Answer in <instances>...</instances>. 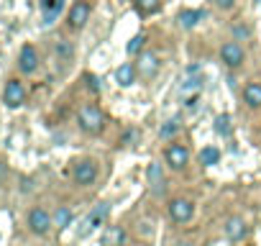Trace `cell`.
Here are the masks:
<instances>
[{"instance_id":"obj_1","label":"cell","mask_w":261,"mask_h":246,"mask_svg":"<svg viewBox=\"0 0 261 246\" xmlns=\"http://www.w3.org/2000/svg\"><path fill=\"white\" fill-rule=\"evenodd\" d=\"M77 123H80V129H82L85 134H92V136H95V134H100L102 126H105V115H102V110H100L97 105L87 103V105L80 108Z\"/></svg>"},{"instance_id":"obj_2","label":"cell","mask_w":261,"mask_h":246,"mask_svg":"<svg viewBox=\"0 0 261 246\" xmlns=\"http://www.w3.org/2000/svg\"><path fill=\"white\" fill-rule=\"evenodd\" d=\"M192 215H195V203L192 200H187V198H174L172 203H169V218L174 220V223H190L192 220Z\"/></svg>"},{"instance_id":"obj_23","label":"cell","mask_w":261,"mask_h":246,"mask_svg":"<svg viewBox=\"0 0 261 246\" xmlns=\"http://www.w3.org/2000/svg\"><path fill=\"white\" fill-rule=\"evenodd\" d=\"M144 41H146V36L144 34H139V36H134V39H130L128 41V54H136L141 46H144Z\"/></svg>"},{"instance_id":"obj_18","label":"cell","mask_w":261,"mask_h":246,"mask_svg":"<svg viewBox=\"0 0 261 246\" xmlns=\"http://www.w3.org/2000/svg\"><path fill=\"white\" fill-rule=\"evenodd\" d=\"M218 162H220V149H218V146H205V149L200 152V164L215 167Z\"/></svg>"},{"instance_id":"obj_10","label":"cell","mask_w":261,"mask_h":246,"mask_svg":"<svg viewBox=\"0 0 261 246\" xmlns=\"http://www.w3.org/2000/svg\"><path fill=\"white\" fill-rule=\"evenodd\" d=\"M225 238L228 241H241V238H246V233H248V226H246V220L241 218V215H233V218H228L225 220Z\"/></svg>"},{"instance_id":"obj_4","label":"cell","mask_w":261,"mask_h":246,"mask_svg":"<svg viewBox=\"0 0 261 246\" xmlns=\"http://www.w3.org/2000/svg\"><path fill=\"white\" fill-rule=\"evenodd\" d=\"M108 215H110V205H108V203H100V205H95V208L90 210V215H87V220H85V228L80 231V236L85 238L90 231L100 228V226L108 220Z\"/></svg>"},{"instance_id":"obj_28","label":"cell","mask_w":261,"mask_h":246,"mask_svg":"<svg viewBox=\"0 0 261 246\" xmlns=\"http://www.w3.org/2000/svg\"><path fill=\"white\" fill-rule=\"evenodd\" d=\"M215 3H218V8L228 11V8H233V6H236V0H215Z\"/></svg>"},{"instance_id":"obj_12","label":"cell","mask_w":261,"mask_h":246,"mask_svg":"<svg viewBox=\"0 0 261 246\" xmlns=\"http://www.w3.org/2000/svg\"><path fill=\"white\" fill-rule=\"evenodd\" d=\"M146 177H149V187L154 195H162L164 192V169L159 162H151L149 169H146Z\"/></svg>"},{"instance_id":"obj_31","label":"cell","mask_w":261,"mask_h":246,"mask_svg":"<svg viewBox=\"0 0 261 246\" xmlns=\"http://www.w3.org/2000/svg\"><path fill=\"white\" fill-rule=\"evenodd\" d=\"M172 246H192V243H190V241H174Z\"/></svg>"},{"instance_id":"obj_19","label":"cell","mask_w":261,"mask_h":246,"mask_svg":"<svg viewBox=\"0 0 261 246\" xmlns=\"http://www.w3.org/2000/svg\"><path fill=\"white\" fill-rule=\"evenodd\" d=\"M162 8V0H136V13L139 16H154Z\"/></svg>"},{"instance_id":"obj_5","label":"cell","mask_w":261,"mask_h":246,"mask_svg":"<svg viewBox=\"0 0 261 246\" xmlns=\"http://www.w3.org/2000/svg\"><path fill=\"white\" fill-rule=\"evenodd\" d=\"M72 175H74V182L77 185H92L97 180V164L92 159H80L74 164V172Z\"/></svg>"},{"instance_id":"obj_32","label":"cell","mask_w":261,"mask_h":246,"mask_svg":"<svg viewBox=\"0 0 261 246\" xmlns=\"http://www.w3.org/2000/svg\"><path fill=\"white\" fill-rule=\"evenodd\" d=\"M258 6H261V0H258Z\"/></svg>"},{"instance_id":"obj_13","label":"cell","mask_w":261,"mask_h":246,"mask_svg":"<svg viewBox=\"0 0 261 246\" xmlns=\"http://www.w3.org/2000/svg\"><path fill=\"white\" fill-rule=\"evenodd\" d=\"M125 241H128V233L123 226H108L102 233V246H125Z\"/></svg>"},{"instance_id":"obj_26","label":"cell","mask_w":261,"mask_h":246,"mask_svg":"<svg viewBox=\"0 0 261 246\" xmlns=\"http://www.w3.org/2000/svg\"><path fill=\"white\" fill-rule=\"evenodd\" d=\"M85 80H87V87H90L92 92H100V87H102V85H100V80H97L95 75H87Z\"/></svg>"},{"instance_id":"obj_22","label":"cell","mask_w":261,"mask_h":246,"mask_svg":"<svg viewBox=\"0 0 261 246\" xmlns=\"http://www.w3.org/2000/svg\"><path fill=\"white\" fill-rule=\"evenodd\" d=\"M177 131H179V120H177V118H172V120H167L164 126H162L159 136H162V139H172V136H174Z\"/></svg>"},{"instance_id":"obj_16","label":"cell","mask_w":261,"mask_h":246,"mask_svg":"<svg viewBox=\"0 0 261 246\" xmlns=\"http://www.w3.org/2000/svg\"><path fill=\"white\" fill-rule=\"evenodd\" d=\"M243 100L248 108H261V85L258 82H248L243 87Z\"/></svg>"},{"instance_id":"obj_17","label":"cell","mask_w":261,"mask_h":246,"mask_svg":"<svg viewBox=\"0 0 261 246\" xmlns=\"http://www.w3.org/2000/svg\"><path fill=\"white\" fill-rule=\"evenodd\" d=\"M202 16H205L202 11H182L177 21H179V26H182V29H195V26L202 21Z\"/></svg>"},{"instance_id":"obj_21","label":"cell","mask_w":261,"mask_h":246,"mask_svg":"<svg viewBox=\"0 0 261 246\" xmlns=\"http://www.w3.org/2000/svg\"><path fill=\"white\" fill-rule=\"evenodd\" d=\"M51 220H54V226H57V228H67V226L72 223V210H69L67 205H59V208H57V213L51 215Z\"/></svg>"},{"instance_id":"obj_27","label":"cell","mask_w":261,"mask_h":246,"mask_svg":"<svg viewBox=\"0 0 261 246\" xmlns=\"http://www.w3.org/2000/svg\"><path fill=\"white\" fill-rule=\"evenodd\" d=\"M233 34H236V39H248V34H251V31H248L246 26H236V29H233Z\"/></svg>"},{"instance_id":"obj_6","label":"cell","mask_w":261,"mask_h":246,"mask_svg":"<svg viewBox=\"0 0 261 246\" xmlns=\"http://www.w3.org/2000/svg\"><path fill=\"white\" fill-rule=\"evenodd\" d=\"M54 226V220H51V215L44 210V208H34L31 213H29V228L36 233V236H44V233H49V228Z\"/></svg>"},{"instance_id":"obj_14","label":"cell","mask_w":261,"mask_h":246,"mask_svg":"<svg viewBox=\"0 0 261 246\" xmlns=\"http://www.w3.org/2000/svg\"><path fill=\"white\" fill-rule=\"evenodd\" d=\"M90 21V6L87 3H74L69 8V26L72 29H82Z\"/></svg>"},{"instance_id":"obj_24","label":"cell","mask_w":261,"mask_h":246,"mask_svg":"<svg viewBox=\"0 0 261 246\" xmlns=\"http://www.w3.org/2000/svg\"><path fill=\"white\" fill-rule=\"evenodd\" d=\"M200 87H202V80H187L179 92H182V95H190V92H197Z\"/></svg>"},{"instance_id":"obj_7","label":"cell","mask_w":261,"mask_h":246,"mask_svg":"<svg viewBox=\"0 0 261 246\" xmlns=\"http://www.w3.org/2000/svg\"><path fill=\"white\" fill-rule=\"evenodd\" d=\"M220 59H223V64H225V67L236 69V67H241V64H243L246 54H243V49H241V44H238V41H228V44H223V49H220Z\"/></svg>"},{"instance_id":"obj_30","label":"cell","mask_w":261,"mask_h":246,"mask_svg":"<svg viewBox=\"0 0 261 246\" xmlns=\"http://www.w3.org/2000/svg\"><path fill=\"white\" fill-rule=\"evenodd\" d=\"M136 136H139V134H136V131H128V134H125V139H123V141H128V144H130V141H136Z\"/></svg>"},{"instance_id":"obj_25","label":"cell","mask_w":261,"mask_h":246,"mask_svg":"<svg viewBox=\"0 0 261 246\" xmlns=\"http://www.w3.org/2000/svg\"><path fill=\"white\" fill-rule=\"evenodd\" d=\"M57 54H59L62 59H69V57H72V44H69V41H59V44H57Z\"/></svg>"},{"instance_id":"obj_11","label":"cell","mask_w":261,"mask_h":246,"mask_svg":"<svg viewBox=\"0 0 261 246\" xmlns=\"http://www.w3.org/2000/svg\"><path fill=\"white\" fill-rule=\"evenodd\" d=\"M36 67H39V54L31 44H26L21 49V57H18V69L23 75H31V72H36Z\"/></svg>"},{"instance_id":"obj_3","label":"cell","mask_w":261,"mask_h":246,"mask_svg":"<svg viewBox=\"0 0 261 246\" xmlns=\"http://www.w3.org/2000/svg\"><path fill=\"white\" fill-rule=\"evenodd\" d=\"M3 103L8 108H21L26 103V87L18 80H8L6 82V90H3Z\"/></svg>"},{"instance_id":"obj_15","label":"cell","mask_w":261,"mask_h":246,"mask_svg":"<svg viewBox=\"0 0 261 246\" xmlns=\"http://www.w3.org/2000/svg\"><path fill=\"white\" fill-rule=\"evenodd\" d=\"M136 64H130V62H125V64H120L118 69H115V80H118V85L120 87H130L136 82Z\"/></svg>"},{"instance_id":"obj_9","label":"cell","mask_w":261,"mask_h":246,"mask_svg":"<svg viewBox=\"0 0 261 246\" xmlns=\"http://www.w3.org/2000/svg\"><path fill=\"white\" fill-rule=\"evenodd\" d=\"M190 162V149L185 144H169L167 146V164L172 169H185Z\"/></svg>"},{"instance_id":"obj_8","label":"cell","mask_w":261,"mask_h":246,"mask_svg":"<svg viewBox=\"0 0 261 246\" xmlns=\"http://www.w3.org/2000/svg\"><path fill=\"white\" fill-rule=\"evenodd\" d=\"M159 54L156 52H141L139 57V64H136V72L144 77V80H151L156 72H159Z\"/></svg>"},{"instance_id":"obj_20","label":"cell","mask_w":261,"mask_h":246,"mask_svg":"<svg viewBox=\"0 0 261 246\" xmlns=\"http://www.w3.org/2000/svg\"><path fill=\"white\" fill-rule=\"evenodd\" d=\"M215 134L218 136H230V131H233V126H230V115L228 113H220V115H215Z\"/></svg>"},{"instance_id":"obj_29","label":"cell","mask_w":261,"mask_h":246,"mask_svg":"<svg viewBox=\"0 0 261 246\" xmlns=\"http://www.w3.org/2000/svg\"><path fill=\"white\" fill-rule=\"evenodd\" d=\"M6 175H8V164H6V162H0V182L6 180Z\"/></svg>"}]
</instances>
